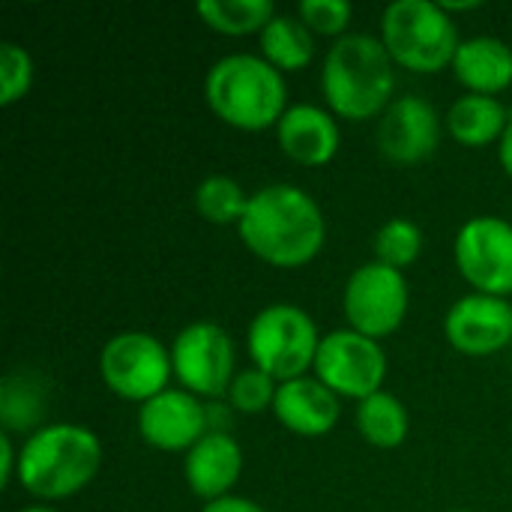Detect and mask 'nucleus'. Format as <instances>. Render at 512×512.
I'll return each mask as SVG.
<instances>
[{
  "mask_svg": "<svg viewBox=\"0 0 512 512\" xmlns=\"http://www.w3.org/2000/svg\"><path fill=\"white\" fill-rule=\"evenodd\" d=\"M195 207H198L201 219L210 225H240V219L249 207V195L243 192V186L234 177L213 174L195 189Z\"/></svg>",
  "mask_w": 512,
  "mask_h": 512,
  "instance_id": "b1692460",
  "label": "nucleus"
},
{
  "mask_svg": "<svg viewBox=\"0 0 512 512\" xmlns=\"http://www.w3.org/2000/svg\"><path fill=\"white\" fill-rule=\"evenodd\" d=\"M450 512H471V510H450Z\"/></svg>",
  "mask_w": 512,
  "mask_h": 512,
  "instance_id": "473e14b6",
  "label": "nucleus"
},
{
  "mask_svg": "<svg viewBox=\"0 0 512 512\" xmlns=\"http://www.w3.org/2000/svg\"><path fill=\"white\" fill-rule=\"evenodd\" d=\"M261 57L285 72H300L312 63L315 57V36L312 30L294 18V15H276L264 30H261Z\"/></svg>",
  "mask_w": 512,
  "mask_h": 512,
  "instance_id": "412c9836",
  "label": "nucleus"
},
{
  "mask_svg": "<svg viewBox=\"0 0 512 512\" xmlns=\"http://www.w3.org/2000/svg\"><path fill=\"white\" fill-rule=\"evenodd\" d=\"M315 378L345 399H369L381 393L387 378V354L381 342L357 330H333L321 336L315 357Z\"/></svg>",
  "mask_w": 512,
  "mask_h": 512,
  "instance_id": "1a4fd4ad",
  "label": "nucleus"
},
{
  "mask_svg": "<svg viewBox=\"0 0 512 512\" xmlns=\"http://www.w3.org/2000/svg\"><path fill=\"white\" fill-rule=\"evenodd\" d=\"M447 342L468 357H492L512 342V303L507 297L468 294L444 318Z\"/></svg>",
  "mask_w": 512,
  "mask_h": 512,
  "instance_id": "f8f14e48",
  "label": "nucleus"
},
{
  "mask_svg": "<svg viewBox=\"0 0 512 512\" xmlns=\"http://www.w3.org/2000/svg\"><path fill=\"white\" fill-rule=\"evenodd\" d=\"M33 87V60L15 42H0V105L21 102Z\"/></svg>",
  "mask_w": 512,
  "mask_h": 512,
  "instance_id": "a878e982",
  "label": "nucleus"
},
{
  "mask_svg": "<svg viewBox=\"0 0 512 512\" xmlns=\"http://www.w3.org/2000/svg\"><path fill=\"white\" fill-rule=\"evenodd\" d=\"M201 512H264V507H258V504H255V501H249V498L228 495V498H219V501L204 504V510Z\"/></svg>",
  "mask_w": 512,
  "mask_h": 512,
  "instance_id": "c756f323",
  "label": "nucleus"
},
{
  "mask_svg": "<svg viewBox=\"0 0 512 512\" xmlns=\"http://www.w3.org/2000/svg\"><path fill=\"white\" fill-rule=\"evenodd\" d=\"M18 453L15 444H12V435L9 432H0V486L6 489L12 480H18Z\"/></svg>",
  "mask_w": 512,
  "mask_h": 512,
  "instance_id": "c85d7f7f",
  "label": "nucleus"
},
{
  "mask_svg": "<svg viewBox=\"0 0 512 512\" xmlns=\"http://www.w3.org/2000/svg\"><path fill=\"white\" fill-rule=\"evenodd\" d=\"M510 123L504 102L498 96H480V93L459 96L444 117L447 132L468 150L501 144Z\"/></svg>",
  "mask_w": 512,
  "mask_h": 512,
  "instance_id": "6ab92c4d",
  "label": "nucleus"
},
{
  "mask_svg": "<svg viewBox=\"0 0 512 512\" xmlns=\"http://www.w3.org/2000/svg\"><path fill=\"white\" fill-rule=\"evenodd\" d=\"M45 402H48V387L45 378L30 372V369H18L9 372L0 384V423L3 432L15 435V432H39L42 417H45Z\"/></svg>",
  "mask_w": 512,
  "mask_h": 512,
  "instance_id": "aec40b11",
  "label": "nucleus"
},
{
  "mask_svg": "<svg viewBox=\"0 0 512 512\" xmlns=\"http://www.w3.org/2000/svg\"><path fill=\"white\" fill-rule=\"evenodd\" d=\"M141 438L162 453H189L207 432L210 417L207 405L198 402L189 390H165L141 405L138 411Z\"/></svg>",
  "mask_w": 512,
  "mask_h": 512,
  "instance_id": "ddd939ff",
  "label": "nucleus"
},
{
  "mask_svg": "<svg viewBox=\"0 0 512 512\" xmlns=\"http://www.w3.org/2000/svg\"><path fill=\"white\" fill-rule=\"evenodd\" d=\"M408 282L402 270H393L381 261L363 264L351 273L348 285H345V318L351 324V330L381 342L387 336H393L405 315H408Z\"/></svg>",
  "mask_w": 512,
  "mask_h": 512,
  "instance_id": "6e6552de",
  "label": "nucleus"
},
{
  "mask_svg": "<svg viewBox=\"0 0 512 512\" xmlns=\"http://www.w3.org/2000/svg\"><path fill=\"white\" fill-rule=\"evenodd\" d=\"M456 267L477 294H512V225L498 216L468 219L456 234Z\"/></svg>",
  "mask_w": 512,
  "mask_h": 512,
  "instance_id": "9b49d317",
  "label": "nucleus"
},
{
  "mask_svg": "<svg viewBox=\"0 0 512 512\" xmlns=\"http://www.w3.org/2000/svg\"><path fill=\"white\" fill-rule=\"evenodd\" d=\"M99 375L114 396L144 405L168 390L174 363L171 351L156 336L126 330L105 342L99 354Z\"/></svg>",
  "mask_w": 512,
  "mask_h": 512,
  "instance_id": "0eeeda50",
  "label": "nucleus"
},
{
  "mask_svg": "<svg viewBox=\"0 0 512 512\" xmlns=\"http://www.w3.org/2000/svg\"><path fill=\"white\" fill-rule=\"evenodd\" d=\"M381 42L393 63L432 75L453 66L462 45L453 15L432 0H396L381 15Z\"/></svg>",
  "mask_w": 512,
  "mask_h": 512,
  "instance_id": "39448f33",
  "label": "nucleus"
},
{
  "mask_svg": "<svg viewBox=\"0 0 512 512\" xmlns=\"http://www.w3.org/2000/svg\"><path fill=\"white\" fill-rule=\"evenodd\" d=\"M420 252H423V231L408 219H390L375 234V261L393 270L405 273L420 258Z\"/></svg>",
  "mask_w": 512,
  "mask_h": 512,
  "instance_id": "393cba45",
  "label": "nucleus"
},
{
  "mask_svg": "<svg viewBox=\"0 0 512 512\" xmlns=\"http://www.w3.org/2000/svg\"><path fill=\"white\" fill-rule=\"evenodd\" d=\"M21 512H57V510H51V507H27V510H21Z\"/></svg>",
  "mask_w": 512,
  "mask_h": 512,
  "instance_id": "2f4dec72",
  "label": "nucleus"
},
{
  "mask_svg": "<svg viewBox=\"0 0 512 512\" xmlns=\"http://www.w3.org/2000/svg\"><path fill=\"white\" fill-rule=\"evenodd\" d=\"M204 99L225 126L240 132L279 126L291 108L285 75L258 54H228L216 60L204 78Z\"/></svg>",
  "mask_w": 512,
  "mask_h": 512,
  "instance_id": "20e7f679",
  "label": "nucleus"
},
{
  "mask_svg": "<svg viewBox=\"0 0 512 512\" xmlns=\"http://www.w3.org/2000/svg\"><path fill=\"white\" fill-rule=\"evenodd\" d=\"M408 408L399 396L381 390L357 405V429L366 444L378 450H396L408 438Z\"/></svg>",
  "mask_w": 512,
  "mask_h": 512,
  "instance_id": "4be33fe9",
  "label": "nucleus"
},
{
  "mask_svg": "<svg viewBox=\"0 0 512 512\" xmlns=\"http://www.w3.org/2000/svg\"><path fill=\"white\" fill-rule=\"evenodd\" d=\"M246 342L255 369L270 375L276 384H285L303 378L315 366L321 336L300 306L273 303L252 318Z\"/></svg>",
  "mask_w": 512,
  "mask_h": 512,
  "instance_id": "423d86ee",
  "label": "nucleus"
},
{
  "mask_svg": "<svg viewBox=\"0 0 512 512\" xmlns=\"http://www.w3.org/2000/svg\"><path fill=\"white\" fill-rule=\"evenodd\" d=\"M237 228L246 249L279 270L312 264L327 240V222L318 201L291 183H273L249 195V207Z\"/></svg>",
  "mask_w": 512,
  "mask_h": 512,
  "instance_id": "f257e3e1",
  "label": "nucleus"
},
{
  "mask_svg": "<svg viewBox=\"0 0 512 512\" xmlns=\"http://www.w3.org/2000/svg\"><path fill=\"white\" fill-rule=\"evenodd\" d=\"M354 6L348 0H303L297 9V18L321 36H339L345 33V27L351 24Z\"/></svg>",
  "mask_w": 512,
  "mask_h": 512,
  "instance_id": "cd10ccee",
  "label": "nucleus"
},
{
  "mask_svg": "<svg viewBox=\"0 0 512 512\" xmlns=\"http://www.w3.org/2000/svg\"><path fill=\"white\" fill-rule=\"evenodd\" d=\"M453 75L468 93L498 96L512 84V48L495 36L465 39L453 57Z\"/></svg>",
  "mask_w": 512,
  "mask_h": 512,
  "instance_id": "a211bd4d",
  "label": "nucleus"
},
{
  "mask_svg": "<svg viewBox=\"0 0 512 512\" xmlns=\"http://www.w3.org/2000/svg\"><path fill=\"white\" fill-rule=\"evenodd\" d=\"M441 144V117L423 96L396 99L378 123V150L396 165H417Z\"/></svg>",
  "mask_w": 512,
  "mask_h": 512,
  "instance_id": "4468645a",
  "label": "nucleus"
},
{
  "mask_svg": "<svg viewBox=\"0 0 512 512\" xmlns=\"http://www.w3.org/2000/svg\"><path fill=\"white\" fill-rule=\"evenodd\" d=\"M171 363L174 378L195 396H222L237 378L234 342L225 327L210 321H195L177 333L171 345Z\"/></svg>",
  "mask_w": 512,
  "mask_h": 512,
  "instance_id": "9d476101",
  "label": "nucleus"
},
{
  "mask_svg": "<svg viewBox=\"0 0 512 512\" xmlns=\"http://www.w3.org/2000/svg\"><path fill=\"white\" fill-rule=\"evenodd\" d=\"M276 420L300 438H324L339 423V396L318 378H294L279 384L273 402Z\"/></svg>",
  "mask_w": 512,
  "mask_h": 512,
  "instance_id": "dca6fc26",
  "label": "nucleus"
},
{
  "mask_svg": "<svg viewBox=\"0 0 512 512\" xmlns=\"http://www.w3.org/2000/svg\"><path fill=\"white\" fill-rule=\"evenodd\" d=\"M198 15L222 36H261V30L276 18V9L270 0H204L198 3Z\"/></svg>",
  "mask_w": 512,
  "mask_h": 512,
  "instance_id": "5701e85b",
  "label": "nucleus"
},
{
  "mask_svg": "<svg viewBox=\"0 0 512 512\" xmlns=\"http://www.w3.org/2000/svg\"><path fill=\"white\" fill-rule=\"evenodd\" d=\"M321 90L327 108L342 120L357 123L384 117L396 90L390 51L369 33H348L336 39L324 57Z\"/></svg>",
  "mask_w": 512,
  "mask_h": 512,
  "instance_id": "f03ea898",
  "label": "nucleus"
},
{
  "mask_svg": "<svg viewBox=\"0 0 512 512\" xmlns=\"http://www.w3.org/2000/svg\"><path fill=\"white\" fill-rule=\"evenodd\" d=\"M186 486L201 501L228 498L243 474V450L228 432H207L183 459Z\"/></svg>",
  "mask_w": 512,
  "mask_h": 512,
  "instance_id": "f3484780",
  "label": "nucleus"
},
{
  "mask_svg": "<svg viewBox=\"0 0 512 512\" xmlns=\"http://www.w3.org/2000/svg\"><path fill=\"white\" fill-rule=\"evenodd\" d=\"M498 156H501L504 171L512 177V123L507 126V132H504V138H501V144H498Z\"/></svg>",
  "mask_w": 512,
  "mask_h": 512,
  "instance_id": "7c9ffc66",
  "label": "nucleus"
},
{
  "mask_svg": "<svg viewBox=\"0 0 512 512\" xmlns=\"http://www.w3.org/2000/svg\"><path fill=\"white\" fill-rule=\"evenodd\" d=\"M276 390H279V384H276L270 375H264L261 369H246V372H240V375L231 381V387H228V402H231L234 411L252 417V414H264L267 408L273 411Z\"/></svg>",
  "mask_w": 512,
  "mask_h": 512,
  "instance_id": "bb28decb",
  "label": "nucleus"
},
{
  "mask_svg": "<svg viewBox=\"0 0 512 512\" xmlns=\"http://www.w3.org/2000/svg\"><path fill=\"white\" fill-rule=\"evenodd\" d=\"M102 465L96 432L75 423H51L33 432L18 453V483L39 501H63L87 489Z\"/></svg>",
  "mask_w": 512,
  "mask_h": 512,
  "instance_id": "7ed1b4c3",
  "label": "nucleus"
},
{
  "mask_svg": "<svg viewBox=\"0 0 512 512\" xmlns=\"http://www.w3.org/2000/svg\"><path fill=\"white\" fill-rule=\"evenodd\" d=\"M276 138L291 162L306 168H321L339 153L342 132L333 111L300 102L285 111V117L276 126Z\"/></svg>",
  "mask_w": 512,
  "mask_h": 512,
  "instance_id": "2eb2a0df",
  "label": "nucleus"
}]
</instances>
